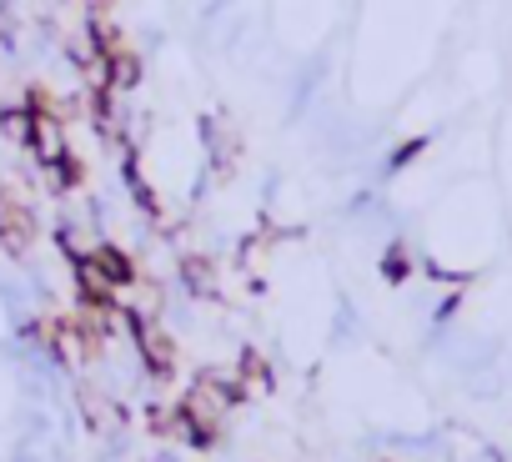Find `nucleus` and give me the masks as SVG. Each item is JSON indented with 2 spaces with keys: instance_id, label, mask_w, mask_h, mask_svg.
I'll list each match as a JSON object with an SVG mask.
<instances>
[{
  "instance_id": "nucleus-8",
  "label": "nucleus",
  "mask_w": 512,
  "mask_h": 462,
  "mask_svg": "<svg viewBox=\"0 0 512 462\" xmlns=\"http://www.w3.org/2000/svg\"><path fill=\"white\" fill-rule=\"evenodd\" d=\"M236 377H251L256 387H272V367L262 362V352H256V347H246V352H241V367H236Z\"/></svg>"
},
{
  "instance_id": "nucleus-5",
  "label": "nucleus",
  "mask_w": 512,
  "mask_h": 462,
  "mask_svg": "<svg viewBox=\"0 0 512 462\" xmlns=\"http://www.w3.org/2000/svg\"><path fill=\"white\" fill-rule=\"evenodd\" d=\"M181 282L196 297H216V267H211V257H201V252L181 257Z\"/></svg>"
},
{
  "instance_id": "nucleus-3",
  "label": "nucleus",
  "mask_w": 512,
  "mask_h": 462,
  "mask_svg": "<svg viewBox=\"0 0 512 462\" xmlns=\"http://www.w3.org/2000/svg\"><path fill=\"white\" fill-rule=\"evenodd\" d=\"M86 257H91V267H96V272H101V277H106V282H111L116 292L136 282V267H131V257H126L121 247H111V242H101V247H91Z\"/></svg>"
},
{
  "instance_id": "nucleus-4",
  "label": "nucleus",
  "mask_w": 512,
  "mask_h": 462,
  "mask_svg": "<svg viewBox=\"0 0 512 462\" xmlns=\"http://www.w3.org/2000/svg\"><path fill=\"white\" fill-rule=\"evenodd\" d=\"M101 76H106L111 91H131V86L141 81V56L121 46V51H111V56L101 61Z\"/></svg>"
},
{
  "instance_id": "nucleus-7",
  "label": "nucleus",
  "mask_w": 512,
  "mask_h": 462,
  "mask_svg": "<svg viewBox=\"0 0 512 462\" xmlns=\"http://www.w3.org/2000/svg\"><path fill=\"white\" fill-rule=\"evenodd\" d=\"M41 171H46L51 191H76V186L86 181V166H81V156H76V151L56 156V161H51V166H41Z\"/></svg>"
},
{
  "instance_id": "nucleus-9",
  "label": "nucleus",
  "mask_w": 512,
  "mask_h": 462,
  "mask_svg": "<svg viewBox=\"0 0 512 462\" xmlns=\"http://www.w3.org/2000/svg\"><path fill=\"white\" fill-rule=\"evenodd\" d=\"M382 277H387V282H402V277H407V252H402V247H392V252L382 257Z\"/></svg>"
},
{
  "instance_id": "nucleus-1",
  "label": "nucleus",
  "mask_w": 512,
  "mask_h": 462,
  "mask_svg": "<svg viewBox=\"0 0 512 462\" xmlns=\"http://www.w3.org/2000/svg\"><path fill=\"white\" fill-rule=\"evenodd\" d=\"M121 317H126V327H131V337H136V352H141L146 372H151L156 382H171V377H176V342L166 337V327H156V322L141 317V312H121Z\"/></svg>"
},
{
  "instance_id": "nucleus-2",
  "label": "nucleus",
  "mask_w": 512,
  "mask_h": 462,
  "mask_svg": "<svg viewBox=\"0 0 512 462\" xmlns=\"http://www.w3.org/2000/svg\"><path fill=\"white\" fill-rule=\"evenodd\" d=\"M31 247H36V211H31V201H21L6 186V191H0V252L26 262Z\"/></svg>"
},
{
  "instance_id": "nucleus-6",
  "label": "nucleus",
  "mask_w": 512,
  "mask_h": 462,
  "mask_svg": "<svg viewBox=\"0 0 512 462\" xmlns=\"http://www.w3.org/2000/svg\"><path fill=\"white\" fill-rule=\"evenodd\" d=\"M31 131H36V111L21 101V106H0V136L16 141V146H31Z\"/></svg>"
}]
</instances>
